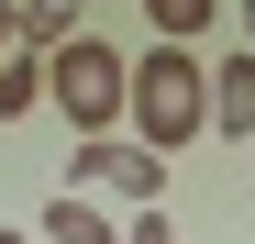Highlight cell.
<instances>
[{"mask_svg": "<svg viewBox=\"0 0 255 244\" xmlns=\"http://www.w3.org/2000/svg\"><path fill=\"white\" fill-rule=\"evenodd\" d=\"M0 244H33V233H0Z\"/></svg>", "mask_w": 255, "mask_h": 244, "instance_id": "7c38bea8", "label": "cell"}, {"mask_svg": "<svg viewBox=\"0 0 255 244\" xmlns=\"http://www.w3.org/2000/svg\"><path fill=\"white\" fill-rule=\"evenodd\" d=\"M144 22H155V45H200V33H211V0H144Z\"/></svg>", "mask_w": 255, "mask_h": 244, "instance_id": "52a82bcc", "label": "cell"}, {"mask_svg": "<svg viewBox=\"0 0 255 244\" xmlns=\"http://www.w3.org/2000/svg\"><path fill=\"white\" fill-rule=\"evenodd\" d=\"M45 100L78 122V144H89V133H122V56L100 45V33H67V45L45 56Z\"/></svg>", "mask_w": 255, "mask_h": 244, "instance_id": "7a4b0ae2", "label": "cell"}, {"mask_svg": "<svg viewBox=\"0 0 255 244\" xmlns=\"http://www.w3.org/2000/svg\"><path fill=\"white\" fill-rule=\"evenodd\" d=\"M122 244H178V222H166V211H133V222H122Z\"/></svg>", "mask_w": 255, "mask_h": 244, "instance_id": "9c48e42d", "label": "cell"}, {"mask_svg": "<svg viewBox=\"0 0 255 244\" xmlns=\"http://www.w3.org/2000/svg\"><path fill=\"white\" fill-rule=\"evenodd\" d=\"M33 100H45V56H11L0 67V122H22Z\"/></svg>", "mask_w": 255, "mask_h": 244, "instance_id": "ba28073f", "label": "cell"}, {"mask_svg": "<svg viewBox=\"0 0 255 244\" xmlns=\"http://www.w3.org/2000/svg\"><path fill=\"white\" fill-rule=\"evenodd\" d=\"M244 56H255V0H244Z\"/></svg>", "mask_w": 255, "mask_h": 244, "instance_id": "8fae6325", "label": "cell"}, {"mask_svg": "<svg viewBox=\"0 0 255 244\" xmlns=\"http://www.w3.org/2000/svg\"><path fill=\"white\" fill-rule=\"evenodd\" d=\"M11 56H22V11L0 0V67H11Z\"/></svg>", "mask_w": 255, "mask_h": 244, "instance_id": "30bf717a", "label": "cell"}, {"mask_svg": "<svg viewBox=\"0 0 255 244\" xmlns=\"http://www.w3.org/2000/svg\"><path fill=\"white\" fill-rule=\"evenodd\" d=\"M33 244H122V233H111V211H100V200H78V189H67V200H45Z\"/></svg>", "mask_w": 255, "mask_h": 244, "instance_id": "5b68a950", "label": "cell"}, {"mask_svg": "<svg viewBox=\"0 0 255 244\" xmlns=\"http://www.w3.org/2000/svg\"><path fill=\"white\" fill-rule=\"evenodd\" d=\"M11 11H22V56H56L78 33V0H11Z\"/></svg>", "mask_w": 255, "mask_h": 244, "instance_id": "8992f818", "label": "cell"}, {"mask_svg": "<svg viewBox=\"0 0 255 244\" xmlns=\"http://www.w3.org/2000/svg\"><path fill=\"white\" fill-rule=\"evenodd\" d=\"M122 133H133L144 155H178L211 133V67L189 45H144V56H122Z\"/></svg>", "mask_w": 255, "mask_h": 244, "instance_id": "6da1fadb", "label": "cell"}, {"mask_svg": "<svg viewBox=\"0 0 255 244\" xmlns=\"http://www.w3.org/2000/svg\"><path fill=\"white\" fill-rule=\"evenodd\" d=\"M67 189L78 200H133V211H166V155H144L133 133H89L67 155Z\"/></svg>", "mask_w": 255, "mask_h": 244, "instance_id": "3957f363", "label": "cell"}, {"mask_svg": "<svg viewBox=\"0 0 255 244\" xmlns=\"http://www.w3.org/2000/svg\"><path fill=\"white\" fill-rule=\"evenodd\" d=\"M211 133H222V144H255V56L211 67Z\"/></svg>", "mask_w": 255, "mask_h": 244, "instance_id": "277c9868", "label": "cell"}]
</instances>
